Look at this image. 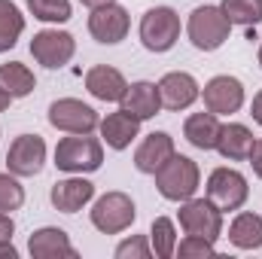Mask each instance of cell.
I'll list each match as a JSON object with an SVG mask.
<instances>
[{
    "label": "cell",
    "mask_w": 262,
    "mask_h": 259,
    "mask_svg": "<svg viewBox=\"0 0 262 259\" xmlns=\"http://www.w3.org/2000/svg\"><path fill=\"white\" fill-rule=\"evenodd\" d=\"M156 189L162 192V198L168 201H186L198 192V183H201V171L189 156H171L156 174Z\"/></svg>",
    "instance_id": "6da1fadb"
},
{
    "label": "cell",
    "mask_w": 262,
    "mask_h": 259,
    "mask_svg": "<svg viewBox=\"0 0 262 259\" xmlns=\"http://www.w3.org/2000/svg\"><path fill=\"white\" fill-rule=\"evenodd\" d=\"M186 34L198 52H216L232 34V21L220 6H198L189 12Z\"/></svg>",
    "instance_id": "7a4b0ae2"
},
{
    "label": "cell",
    "mask_w": 262,
    "mask_h": 259,
    "mask_svg": "<svg viewBox=\"0 0 262 259\" xmlns=\"http://www.w3.org/2000/svg\"><path fill=\"white\" fill-rule=\"evenodd\" d=\"M101 162H104V146L89 134H70L55 146V168L67 174H92L101 168Z\"/></svg>",
    "instance_id": "3957f363"
},
{
    "label": "cell",
    "mask_w": 262,
    "mask_h": 259,
    "mask_svg": "<svg viewBox=\"0 0 262 259\" xmlns=\"http://www.w3.org/2000/svg\"><path fill=\"white\" fill-rule=\"evenodd\" d=\"M180 40V15L171 6H152L140 18V43L149 52H168Z\"/></svg>",
    "instance_id": "277c9868"
},
{
    "label": "cell",
    "mask_w": 262,
    "mask_h": 259,
    "mask_svg": "<svg viewBox=\"0 0 262 259\" xmlns=\"http://www.w3.org/2000/svg\"><path fill=\"white\" fill-rule=\"evenodd\" d=\"M137 220V207L125 192H107L101 195L92 207V226L104 235H119L134 226Z\"/></svg>",
    "instance_id": "5b68a950"
},
{
    "label": "cell",
    "mask_w": 262,
    "mask_h": 259,
    "mask_svg": "<svg viewBox=\"0 0 262 259\" xmlns=\"http://www.w3.org/2000/svg\"><path fill=\"white\" fill-rule=\"evenodd\" d=\"M49 125L67 134H92L101 125V116L95 107L76 101V98H58L49 104Z\"/></svg>",
    "instance_id": "8992f818"
},
{
    "label": "cell",
    "mask_w": 262,
    "mask_h": 259,
    "mask_svg": "<svg viewBox=\"0 0 262 259\" xmlns=\"http://www.w3.org/2000/svg\"><path fill=\"white\" fill-rule=\"evenodd\" d=\"M177 217L186 235H201L207 241H216L223 235V210L210 198H186Z\"/></svg>",
    "instance_id": "52a82bcc"
},
{
    "label": "cell",
    "mask_w": 262,
    "mask_h": 259,
    "mask_svg": "<svg viewBox=\"0 0 262 259\" xmlns=\"http://www.w3.org/2000/svg\"><path fill=\"white\" fill-rule=\"evenodd\" d=\"M250 195L247 177L235 168H216L207 177V198L226 213V210H241Z\"/></svg>",
    "instance_id": "ba28073f"
},
{
    "label": "cell",
    "mask_w": 262,
    "mask_h": 259,
    "mask_svg": "<svg viewBox=\"0 0 262 259\" xmlns=\"http://www.w3.org/2000/svg\"><path fill=\"white\" fill-rule=\"evenodd\" d=\"M31 55H34V61H40L43 67L58 70V67L70 64V58L76 55V40H73V34H67V31L46 28V31L34 34V40H31Z\"/></svg>",
    "instance_id": "9c48e42d"
},
{
    "label": "cell",
    "mask_w": 262,
    "mask_h": 259,
    "mask_svg": "<svg viewBox=\"0 0 262 259\" xmlns=\"http://www.w3.org/2000/svg\"><path fill=\"white\" fill-rule=\"evenodd\" d=\"M46 165V140L40 134H18L6 153V168L15 177H37Z\"/></svg>",
    "instance_id": "30bf717a"
},
{
    "label": "cell",
    "mask_w": 262,
    "mask_h": 259,
    "mask_svg": "<svg viewBox=\"0 0 262 259\" xmlns=\"http://www.w3.org/2000/svg\"><path fill=\"white\" fill-rule=\"evenodd\" d=\"M128 28H131V15H128V9L119 6V3L98 6V9H92V15H89V34H92L98 43H104V46L122 43L125 34H128Z\"/></svg>",
    "instance_id": "8fae6325"
},
{
    "label": "cell",
    "mask_w": 262,
    "mask_h": 259,
    "mask_svg": "<svg viewBox=\"0 0 262 259\" xmlns=\"http://www.w3.org/2000/svg\"><path fill=\"white\" fill-rule=\"evenodd\" d=\"M201 98H204V110H210L216 116H229V113H238L244 107V85L238 76L223 73L204 85Z\"/></svg>",
    "instance_id": "7c38bea8"
},
{
    "label": "cell",
    "mask_w": 262,
    "mask_h": 259,
    "mask_svg": "<svg viewBox=\"0 0 262 259\" xmlns=\"http://www.w3.org/2000/svg\"><path fill=\"white\" fill-rule=\"evenodd\" d=\"M159 95H162V107H168V110H186V107H192L198 101V95H201V89H198L195 76L192 73H186V70H171V73H165L162 79H159Z\"/></svg>",
    "instance_id": "4fadbf2b"
},
{
    "label": "cell",
    "mask_w": 262,
    "mask_h": 259,
    "mask_svg": "<svg viewBox=\"0 0 262 259\" xmlns=\"http://www.w3.org/2000/svg\"><path fill=\"white\" fill-rule=\"evenodd\" d=\"M174 153H177L174 149V137L168 131H152V134H146L140 140V146L134 153V168L140 174H156Z\"/></svg>",
    "instance_id": "5bb4252c"
},
{
    "label": "cell",
    "mask_w": 262,
    "mask_h": 259,
    "mask_svg": "<svg viewBox=\"0 0 262 259\" xmlns=\"http://www.w3.org/2000/svg\"><path fill=\"white\" fill-rule=\"evenodd\" d=\"M95 198V183L85 180V177H67V180H58L49 192V201L55 210L61 213H76L82 210L89 201Z\"/></svg>",
    "instance_id": "9a60e30c"
},
{
    "label": "cell",
    "mask_w": 262,
    "mask_h": 259,
    "mask_svg": "<svg viewBox=\"0 0 262 259\" xmlns=\"http://www.w3.org/2000/svg\"><path fill=\"white\" fill-rule=\"evenodd\" d=\"M28 250L34 259H76V247L70 244L67 232L55 229V226L37 229L28 241Z\"/></svg>",
    "instance_id": "2e32d148"
},
{
    "label": "cell",
    "mask_w": 262,
    "mask_h": 259,
    "mask_svg": "<svg viewBox=\"0 0 262 259\" xmlns=\"http://www.w3.org/2000/svg\"><path fill=\"white\" fill-rule=\"evenodd\" d=\"M85 89H89L92 98L110 101V104H113V101H122V98H125L128 82H125V76H122L116 67L98 64V67H92V70L85 73Z\"/></svg>",
    "instance_id": "e0dca14e"
},
{
    "label": "cell",
    "mask_w": 262,
    "mask_h": 259,
    "mask_svg": "<svg viewBox=\"0 0 262 259\" xmlns=\"http://www.w3.org/2000/svg\"><path fill=\"white\" fill-rule=\"evenodd\" d=\"M122 110H128L131 116H137L140 122L143 119H152L159 110H162V95H159V85L149 82V79H140V82H131L125 89V98L119 101Z\"/></svg>",
    "instance_id": "ac0fdd59"
},
{
    "label": "cell",
    "mask_w": 262,
    "mask_h": 259,
    "mask_svg": "<svg viewBox=\"0 0 262 259\" xmlns=\"http://www.w3.org/2000/svg\"><path fill=\"white\" fill-rule=\"evenodd\" d=\"M98 128H101V137H104V143L110 149H125V146H131V140L140 134V119L119 107L116 113H110L107 119H101Z\"/></svg>",
    "instance_id": "d6986e66"
},
{
    "label": "cell",
    "mask_w": 262,
    "mask_h": 259,
    "mask_svg": "<svg viewBox=\"0 0 262 259\" xmlns=\"http://www.w3.org/2000/svg\"><path fill=\"white\" fill-rule=\"evenodd\" d=\"M253 143H256L253 131L247 128V125H241V122L223 125V128H220V137H216V149H220V156L229 159V162H244V159H250Z\"/></svg>",
    "instance_id": "ffe728a7"
},
{
    "label": "cell",
    "mask_w": 262,
    "mask_h": 259,
    "mask_svg": "<svg viewBox=\"0 0 262 259\" xmlns=\"http://www.w3.org/2000/svg\"><path fill=\"white\" fill-rule=\"evenodd\" d=\"M220 119L216 113H192L186 122H183V137L195 146V149H216V137H220Z\"/></svg>",
    "instance_id": "44dd1931"
},
{
    "label": "cell",
    "mask_w": 262,
    "mask_h": 259,
    "mask_svg": "<svg viewBox=\"0 0 262 259\" xmlns=\"http://www.w3.org/2000/svg\"><path fill=\"white\" fill-rule=\"evenodd\" d=\"M229 241L238 250H259L262 247V217L259 213H238L229 226Z\"/></svg>",
    "instance_id": "7402d4cb"
},
{
    "label": "cell",
    "mask_w": 262,
    "mask_h": 259,
    "mask_svg": "<svg viewBox=\"0 0 262 259\" xmlns=\"http://www.w3.org/2000/svg\"><path fill=\"white\" fill-rule=\"evenodd\" d=\"M0 85L12 95V98H28L37 89V79L31 73V67L21 61H6L0 64Z\"/></svg>",
    "instance_id": "603a6c76"
},
{
    "label": "cell",
    "mask_w": 262,
    "mask_h": 259,
    "mask_svg": "<svg viewBox=\"0 0 262 259\" xmlns=\"http://www.w3.org/2000/svg\"><path fill=\"white\" fill-rule=\"evenodd\" d=\"M25 31V15L12 0H0V55L9 52Z\"/></svg>",
    "instance_id": "cb8c5ba5"
},
{
    "label": "cell",
    "mask_w": 262,
    "mask_h": 259,
    "mask_svg": "<svg viewBox=\"0 0 262 259\" xmlns=\"http://www.w3.org/2000/svg\"><path fill=\"white\" fill-rule=\"evenodd\" d=\"M149 247L159 259H171L177 253V229L168 217H156L149 229Z\"/></svg>",
    "instance_id": "d4e9b609"
},
{
    "label": "cell",
    "mask_w": 262,
    "mask_h": 259,
    "mask_svg": "<svg viewBox=\"0 0 262 259\" xmlns=\"http://www.w3.org/2000/svg\"><path fill=\"white\" fill-rule=\"evenodd\" d=\"M232 25H244V28H256L262 21V0H223L220 6Z\"/></svg>",
    "instance_id": "484cf974"
},
{
    "label": "cell",
    "mask_w": 262,
    "mask_h": 259,
    "mask_svg": "<svg viewBox=\"0 0 262 259\" xmlns=\"http://www.w3.org/2000/svg\"><path fill=\"white\" fill-rule=\"evenodd\" d=\"M28 9L34 18L46 21V25H64L70 18V0H28Z\"/></svg>",
    "instance_id": "4316f807"
},
{
    "label": "cell",
    "mask_w": 262,
    "mask_h": 259,
    "mask_svg": "<svg viewBox=\"0 0 262 259\" xmlns=\"http://www.w3.org/2000/svg\"><path fill=\"white\" fill-rule=\"evenodd\" d=\"M25 204V186L15 180V174H0V210L12 213Z\"/></svg>",
    "instance_id": "83f0119b"
},
{
    "label": "cell",
    "mask_w": 262,
    "mask_h": 259,
    "mask_svg": "<svg viewBox=\"0 0 262 259\" xmlns=\"http://www.w3.org/2000/svg\"><path fill=\"white\" fill-rule=\"evenodd\" d=\"M216 253V247H213V241H207V238H201V235H186L180 244H177V256L180 259H207Z\"/></svg>",
    "instance_id": "f1b7e54d"
},
{
    "label": "cell",
    "mask_w": 262,
    "mask_h": 259,
    "mask_svg": "<svg viewBox=\"0 0 262 259\" xmlns=\"http://www.w3.org/2000/svg\"><path fill=\"white\" fill-rule=\"evenodd\" d=\"M149 256H152V247L143 235H131L116 247V259H149Z\"/></svg>",
    "instance_id": "f546056e"
},
{
    "label": "cell",
    "mask_w": 262,
    "mask_h": 259,
    "mask_svg": "<svg viewBox=\"0 0 262 259\" xmlns=\"http://www.w3.org/2000/svg\"><path fill=\"white\" fill-rule=\"evenodd\" d=\"M12 232H15V223H12V217L0 210V241H12Z\"/></svg>",
    "instance_id": "4dcf8cb0"
},
{
    "label": "cell",
    "mask_w": 262,
    "mask_h": 259,
    "mask_svg": "<svg viewBox=\"0 0 262 259\" xmlns=\"http://www.w3.org/2000/svg\"><path fill=\"white\" fill-rule=\"evenodd\" d=\"M250 165H253V174L262 180V137L253 143V153H250Z\"/></svg>",
    "instance_id": "1f68e13d"
},
{
    "label": "cell",
    "mask_w": 262,
    "mask_h": 259,
    "mask_svg": "<svg viewBox=\"0 0 262 259\" xmlns=\"http://www.w3.org/2000/svg\"><path fill=\"white\" fill-rule=\"evenodd\" d=\"M250 113H253V122L262 125V89L253 95V104H250Z\"/></svg>",
    "instance_id": "d6a6232c"
},
{
    "label": "cell",
    "mask_w": 262,
    "mask_h": 259,
    "mask_svg": "<svg viewBox=\"0 0 262 259\" xmlns=\"http://www.w3.org/2000/svg\"><path fill=\"white\" fill-rule=\"evenodd\" d=\"M15 247H12V241H0V259H15Z\"/></svg>",
    "instance_id": "836d02e7"
},
{
    "label": "cell",
    "mask_w": 262,
    "mask_h": 259,
    "mask_svg": "<svg viewBox=\"0 0 262 259\" xmlns=\"http://www.w3.org/2000/svg\"><path fill=\"white\" fill-rule=\"evenodd\" d=\"M12 101H15V98H12V95L0 85V113H3V110H9V104H12Z\"/></svg>",
    "instance_id": "e575fe53"
},
{
    "label": "cell",
    "mask_w": 262,
    "mask_h": 259,
    "mask_svg": "<svg viewBox=\"0 0 262 259\" xmlns=\"http://www.w3.org/2000/svg\"><path fill=\"white\" fill-rule=\"evenodd\" d=\"M82 6H89V9H98V6H107V3H116V0H79Z\"/></svg>",
    "instance_id": "d590c367"
},
{
    "label": "cell",
    "mask_w": 262,
    "mask_h": 259,
    "mask_svg": "<svg viewBox=\"0 0 262 259\" xmlns=\"http://www.w3.org/2000/svg\"><path fill=\"white\" fill-rule=\"evenodd\" d=\"M259 67H262V46H259Z\"/></svg>",
    "instance_id": "8d00e7d4"
}]
</instances>
